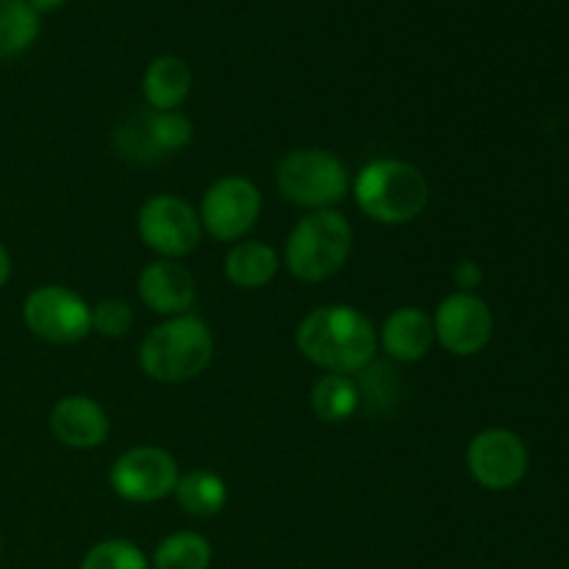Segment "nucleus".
Instances as JSON below:
<instances>
[{"label": "nucleus", "mask_w": 569, "mask_h": 569, "mask_svg": "<svg viewBox=\"0 0 569 569\" xmlns=\"http://www.w3.org/2000/svg\"><path fill=\"white\" fill-rule=\"evenodd\" d=\"M300 356L322 372L359 376L378 356V328L356 306H317L295 333Z\"/></svg>", "instance_id": "1"}, {"label": "nucleus", "mask_w": 569, "mask_h": 569, "mask_svg": "<svg viewBox=\"0 0 569 569\" xmlns=\"http://www.w3.org/2000/svg\"><path fill=\"white\" fill-rule=\"evenodd\" d=\"M42 31V14L28 0H0V61L26 53Z\"/></svg>", "instance_id": "19"}, {"label": "nucleus", "mask_w": 569, "mask_h": 569, "mask_svg": "<svg viewBox=\"0 0 569 569\" xmlns=\"http://www.w3.org/2000/svg\"><path fill=\"white\" fill-rule=\"evenodd\" d=\"M315 569H320V567H315Z\"/></svg>", "instance_id": "27"}, {"label": "nucleus", "mask_w": 569, "mask_h": 569, "mask_svg": "<svg viewBox=\"0 0 569 569\" xmlns=\"http://www.w3.org/2000/svg\"><path fill=\"white\" fill-rule=\"evenodd\" d=\"M361 395L359 383L353 376H342V372H326L311 387V409L322 422H339L350 420L359 411Z\"/></svg>", "instance_id": "18"}, {"label": "nucleus", "mask_w": 569, "mask_h": 569, "mask_svg": "<svg viewBox=\"0 0 569 569\" xmlns=\"http://www.w3.org/2000/svg\"><path fill=\"white\" fill-rule=\"evenodd\" d=\"M433 337L450 356L470 359L487 350L495 333V315L476 292H450L431 315Z\"/></svg>", "instance_id": "11"}, {"label": "nucleus", "mask_w": 569, "mask_h": 569, "mask_svg": "<svg viewBox=\"0 0 569 569\" xmlns=\"http://www.w3.org/2000/svg\"><path fill=\"white\" fill-rule=\"evenodd\" d=\"M192 92V67L181 56H156L142 72V98L153 111H176Z\"/></svg>", "instance_id": "15"}, {"label": "nucleus", "mask_w": 569, "mask_h": 569, "mask_svg": "<svg viewBox=\"0 0 569 569\" xmlns=\"http://www.w3.org/2000/svg\"><path fill=\"white\" fill-rule=\"evenodd\" d=\"M437 337H433L431 315L417 306H400L378 328V348H383L389 359L403 365L426 359Z\"/></svg>", "instance_id": "14"}, {"label": "nucleus", "mask_w": 569, "mask_h": 569, "mask_svg": "<svg viewBox=\"0 0 569 569\" xmlns=\"http://www.w3.org/2000/svg\"><path fill=\"white\" fill-rule=\"evenodd\" d=\"M350 194L378 226H409L431 200L426 172L403 159H372L350 181Z\"/></svg>", "instance_id": "2"}, {"label": "nucleus", "mask_w": 569, "mask_h": 569, "mask_svg": "<svg viewBox=\"0 0 569 569\" xmlns=\"http://www.w3.org/2000/svg\"><path fill=\"white\" fill-rule=\"evenodd\" d=\"M9 278H11V256L9 250H6V244L0 242V289L9 283Z\"/></svg>", "instance_id": "25"}, {"label": "nucleus", "mask_w": 569, "mask_h": 569, "mask_svg": "<svg viewBox=\"0 0 569 569\" xmlns=\"http://www.w3.org/2000/svg\"><path fill=\"white\" fill-rule=\"evenodd\" d=\"M28 3H31L33 9L39 11V14H44V11H56V9H61V6H64L67 0H28Z\"/></svg>", "instance_id": "26"}, {"label": "nucleus", "mask_w": 569, "mask_h": 569, "mask_svg": "<svg viewBox=\"0 0 569 569\" xmlns=\"http://www.w3.org/2000/svg\"><path fill=\"white\" fill-rule=\"evenodd\" d=\"M137 292L150 311L167 320V317L189 315V309L198 300V281H194L192 270L181 261L156 259L139 272Z\"/></svg>", "instance_id": "12"}, {"label": "nucleus", "mask_w": 569, "mask_h": 569, "mask_svg": "<svg viewBox=\"0 0 569 569\" xmlns=\"http://www.w3.org/2000/svg\"><path fill=\"white\" fill-rule=\"evenodd\" d=\"M214 359V333L198 315L167 317L139 345V367L159 383H187Z\"/></svg>", "instance_id": "3"}, {"label": "nucleus", "mask_w": 569, "mask_h": 569, "mask_svg": "<svg viewBox=\"0 0 569 569\" xmlns=\"http://www.w3.org/2000/svg\"><path fill=\"white\" fill-rule=\"evenodd\" d=\"M222 270H226L231 287L253 292V289H264L267 283L276 281L278 270H281V253L261 239H242V242L231 244Z\"/></svg>", "instance_id": "16"}, {"label": "nucleus", "mask_w": 569, "mask_h": 569, "mask_svg": "<svg viewBox=\"0 0 569 569\" xmlns=\"http://www.w3.org/2000/svg\"><path fill=\"white\" fill-rule=\"evenodd\" d=\"M467 470L472 481L489 492L520 487L531 467V453L520 433L509 428H483L467 445Z\"/></svg>", "instance_id": "10"}, {"label": "nucleus", "mask_w": 569, "mask_h": 569, "mask_svg": "<svg viewBox=\"0 0 569 569\" xmlns=\"http://www.w3.org/2000/svg\"><path fill=\"white\" fill-rule=\"evenodd\" d=\"M353 253V226L339 209L309 211L295 222L283 244V264L298 281L322 283Z\"/></svg>", "instance_id": "4"}, {"label": "nucleus", "mask_w": 569, "mask_h": 569, "mask_svg": "<svg viewBox=\"0 0 569 569\" xmlns=\"http://www.w3.org/2000/svg\"><path fill=\"white\" fill-rule=\"evenodd\" d=\"M144 122H148V137L153 144L156 156L178 153V150L187 148L194 137V126L181 109L176 111H153L144 109Z\"/></svg>", "instance_id": "21"}, {"label": "nucleus", "mask_w": 569, "mask_h": 569, "mask_svg": "<svg viewBox=\"0 0 569 569\" xmlns=\"http://www.w3.org/2000/svg\"><path fill=\"white\" fill-rule=\"evenodd\" d=\"M483 281V270L472 259H461L453 267V283L456 292H476Z\"/></svg>", "instance_id": "24"}, {"label": "nucleus", "mask_w": 569, "mask_h": 569, "mask_svg": "<svg viewBox=\"0 0 569 569\" xmlns=\"http://www.w3.org/2000/svg\"><path fill=\"white\" fill-rule=\"evenodd\" d=\"M133 328V309L120 298H106L92 306V333L103 339H122Z\"/></svg>", "instance_id": "23"}, {"label": "nucleus", "mask_w": 569, "mask_h": 569, "mask_svg": "<svg viewBox=\"0 0 569 569\" xmlns=\"http://www.w3.org/2000/svg\"><path fill=\"white\" fill-rule=\"evenodd\" d=\"M50 431L70 450H94L109 439L111 422L103 406L89 395H67L50 409Z\"/></svg>", "instance_id": "13"}, {"label": "nucleus", "mask_w": 569, "mask_h": 569, "mask_svg": "<svg viewBox=\"0 0 569 569\" xmlns=\"http://www.w3.org/2000/svg\"><path fill=\"white\" fill-rule=\"evenodd\" d=\"M264 200L244 176H222L200 198V226L217 242H242L259 222Z\"/></svg>", "instance_id": "8"}, {"label": "nucleus", "mask_w": 569, "mask_h": 569, "mask_svg": "<svg viewBox=\"0 0 569 569\" xmlns=\"http://www.w3.org/2000/svg\"><path fill=\"white\" fill-rule=\"evenodd\" d=\"M176 456L159 445H137L114 459L109 470V487L128 503H159L178 487Z\"/></svg>", "instance_id": "9"}, {"label": "nucleus", "mask_w": 569, "mask_h": 569, "mask_svg": "<svg viewBox=\"0 0 569 569\" xmlns=\"http://www.w3.org/2000/svg\"><path fill=\"white\" fill-rule=\"evenodd\" d=\"M22 322L48 345H78L92 333V306L61 283L33 289L22 303Z\"/></svg>", "instance_id": "7"}, {"label": "nucleus", "mask_w": 569, "mask_h": 569, "mask_svg": "<svg viewBox=\"0 0 569 569\" xmlns=\"http://www.w3.org/2000/svg\"><path fill=\"white\" fill-rule=\"evenodd\" d=\"M350 181L345 161L326 148H295L276 167V187L283 200L309 211L337 209L348 198Z\"/></svg>", "instance_id": "5"}, {"label": "nucleus", "mask_w": 569, "mask_h": 569, "mask_svg": "<svg viewBox=\"0 0 569 569\" xmlns=\"http://www.w3.org/2000/svg\"><path fill=\"white\" fill-rule=\"evenodd\" d=\"M137 233L159 259L181 261L200 248L203 226L198 209L181 194H150L137 214Z\"/></svg>", "instance_id": "6"}, {"label": "nucleus", "mask_w": 569, "mask_h": 569, "mask_svg": "<svg viewBox=\"0 0 569 569\" xmlns=\"http://www.w3.org/2000/svg\"><path fill=\"white\" fill-rule=\"evenodd\" d=\"M78 569H150V559L128 539H103L83 553Z\"/></svg>", "instance_id": "22"}, {"label": "nucleus", "mask_w": 569, "mask_h": 569, "mask_svg": "<svg viewBox=\"0 0 569 569\" xmlns=\"http://www.w3.org/2000/svg\"><path fill=\"white\" fill-rule=\"evenodd\" d=\"M214 550L203 533L176 531L156 545L150 569H209Z\"/></svg>", "instance_id": "20"}, {"label": "nucleus", "mask_w": 569, "mask_h": 569, "mask_svg": "<svg viewBox=\"0 0 569 569\" xmlns=\"http://www.w3.org/2000/svg\"><path fill=\"white\" fill-rule=\"evenodd\" d=\"M172 498L178 500L183 511L189 517H198V520H209L217 517L228 503V487L222 481V476L211 470H192L183 472L178 478V487L172 492Z\"/></svg>", "instance_id": "17"}]
</instances>
